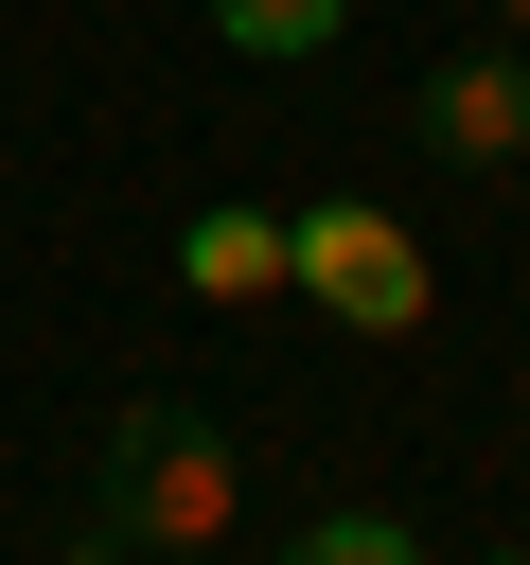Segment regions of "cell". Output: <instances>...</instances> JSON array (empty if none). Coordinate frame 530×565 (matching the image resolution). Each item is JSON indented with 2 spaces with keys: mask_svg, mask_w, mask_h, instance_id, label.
Returning a JSON list of instances; mask_svg holds the SVG:
<instances>
[{
  "mask_svg": "<svg viewBox=\"0 0 530 565\" xmlns=\"http://www.w3.org/2000/svg\"><path fill=\"white\" fill-rule=\"evenodd\" d=\"M124 565H177V547H212L230 530V424H194V406H124L106 424V512H88Z\"/></svg>",
  "mask_w": 530,
  "mask_h": 565,
  "instance_id": "1",
  "label": "cell"
},
{
  "mask_svg": "<svg viewBox=\"0 0 530 565\" xmlns=\"http://www.w3.org/2000/svg\"><path fill=\"white\" fill-rule=\"evenodd\" d=\"M283 282H300L318 318H353V335H406V318H424V247H406L371 194L300 212V230H283Z\"/></svg>",
  "mask_w": 530,
  "mask_h": 565,
  "instance_id": "2",
  "label": "cell"
},
{
  "mask_svg": "<svg viewBox=\"0 0 530 565\" xmlns=\"http://www.w3.org/2000/svg\"><path fill=\"white\" fill-rule=\"evenodd\" d=\"M424 159H530V53H442L424 71Z\"/></svg>",
  "mask_w": 530,
  "mask_h": 565,
  "instance_id": "3",
  "label": "cell"
},
{
  "mask_svg": "<svg viewBox=\"0 0 530 565\" xmlns=\"http://www.w3.org/2000/svg\"><path fill=\"white\" fill-rule=\"evenodd\" d=\"M177 265L247 300V282H283V230H265V212H194V230H177Z\"/></svg>",
  "mask_w": 530,
  "mask_h": 565,
  "instance_id": "4",
  "label": "cell"
},
{
  "mask_svg": "<svg viewBox=\"0 0 530 565\" xmlns=\"http://www.w3.org/2000/svg\"><path fill=\"white\" fill-rule=\"evenodd\" d=\"M336 18H353V0H212V35H230V53H265V71H283V53H318Z\"/></svg>",
  "mask_w": 530,
  "mask_h": 565,
  "instance_id": "5",
  "label": "cell"
},
{
  "mask_svg": "<svg viewBox=\"0 0 530 565\" xmlns=\"http://www.w3.org/2000/svg\"><path fill=\"white\" fill-rule=\"evenodd\" d=\"M283 565H424V547H406V530H389V512H318V530H300V547H283Z\"/></svg>",
  "mask_w": 530,
  "mask_h": 565,
  "instance_id": "6",
  "label": "cell"
},
{
  "mask_svg": "<svg viewBox=\"0 0 530 565\" xmlns=\"http://www.w3.org/2000/svg\"><path fill=\"white\" fill-rule=\"evenodd\" d=\"M53 565H124V547H106V530H88V547H53Z\"/></svg>",
  "mask_w": 530,
  "mask_h": 565,
  "instance_id": "7",
  "label": "cell"
},
{
  "mask_svg": "<svg viewBox=\"0 0 530 565\" xmlns=\"http://www.w3.org/2000/svg\"><path fill=\"white\" fill-rule=\"evenodd\" d=\"M495 18H512V53H530V0H495Z\"/></svg>",
  "mask_w": 530,
  "mask_h": 565,
  "instance_id": "8",
  "label": "cell"
},
{
  "mask_svg": "<svg viewBox=\"0 0 530 565\" xmlns=\"http://www.w3.org/2000/svg\"><path fill=\"white\" fill-rule=\"evenodd\" d=\"M177 565H212V547H177Z\"/></svg>",
  "mask_w": 530,
  "mask_h": 565,
  "instance_id": "9",
  "label": "cell"
},
{
  "mask_svg": "<svg viewBox=\"0 0 530 565\" xmlns=\"http://www.w3.org/2000/svg\"><path fill=\"white\" fill-rule=\"evenodd\" d=\"M495 565H530V547H495Z\"/></svg>",
  "mask_w": 530,
  "mask_h": 565,
  "instance_id": "10",
  "label": "cell"
}]
</instances>
